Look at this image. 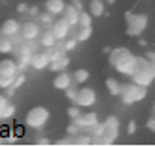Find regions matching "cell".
I'll return each mask as SVG.
<instances>
[{
  "mask_svg": "<svg viewBox=\"0 0 155 147\" xmlns=\"http://www.w3.org/2000/svg\"><path fill=\"white\" fill-rule=\"evenodd\" d=\"M121 94H123V102L125 104H134V102H140V100L146 98V94H148V87L138 85V83L133 81L130 85H123Z\"/></svg>",
  "mask_w": 155,
  "mask_h": 147,
  "instance_id": "obj_3",
  "label": "cell"
},
{
  "mask_svg": "<svg viewBox=\"0 0 155 147\" xmlns=\"http://www.w3.org/2000/svg\"><path fill=\"white\" fill-rule=\"evenodd\" d=\"M68 117H70V119H78V117H80V115H81V111H80V106H72V107H68Z\"/></svg>",
  "mask_w": 155,
  "mask_h": 147,
  "instance_id": "obj_27",
  "label": "cell"
},
{
  "mask_svg": "<svg viewBox=\"0 0 155 147\" xmlns=\"http://www.w3.org/2000/svg\"><path fill=\"white\" fill-rule=\"evenodd\" d=\"M17 68H19V64H15V60H12V59L0 60V72H4V74L15 75V74H17Z\"/></svg>",
  "mask_w": 155,
  "mask_h": 147,
  "instance_id": "obj_18",
  "label": "cell"
},
{
  "mask_svg": "<svg viewBox=\"0 0 155 147\" xmlns=\"http://www.w3.org/2000/svg\"><path fill=\"white\" fill-rule=\"evenodd\" d=\"M28 13H30V15H38V8H30Z\"/></svg>",
  "mask_w": 155,
  "mask_h": 147,
  "instance_id": "obj_40",
  "label": "cell"
},
{
  "mask_svg": "<svg viewBox=\"0 0 155 147\" xmlns=\"http://www.w3.org/2000/svg\"><path fill=\"white\" fill-rule=\"evenodd\" d=\"M146 57H148V60L151 62L153 70H155V51H148V53H146Z\"/></svg>",
  "mask_w": 155,
  "mask_h": 147,
  "instance_id": "obj_30",
  "label": "cell"
},
{
  "mask_svg": "<svg viewBox=\"0 0 155 147\" xmlns=\"http://www.w3.org/2000/svg\"><path fill=\"white\" fill-rule=\"evenodd\" d=\"M51 59L48 53H32V59H30V66L36 68V70H44L45 66H49Z\"/></svg>",
  "mask_w": 155,
  "mask_h": 147,
  "instance_id": "obj_9",
  "label": "cell"
},
{
  "mask_svg": "<svg viewBox=\"0 0 155 147\" xmlns=\"http://www.w3.org/2000/svg\"><path fill=\"white\" fill-rule=\"evenodd\" d=\"M53 87L59 91H66L70 87V75L64 72H59V75H55V79H53Z\"/></svg>",
  "mask_w": 155,
  "mask_h": 147,
  "instance_id": "obj_16",
  "label": "cell"
},
{
  "mask_svg": "<svg viewBox=\"0 0 155 147\" xmlns=\"http://www.w3.org/2000/svg\"><path fill=\"white\" fill-rule=\"evenodd\" d=\"M70 27H72V25H70V23H68V21L63 17V19H59L55 25L51 27V30L55 32L57 40H64V38L68 36V32H70Z\"/></svg>",
  "mask_w": 155,
  "mask_h": 147,
  "instance_id": "obj_8",
  "label": "cell"
},
{
  "mask_svg": "<svg viewBox=\"0 0 155 147\" xmlns=\"http://www.w3.org/2000/svg\"><path fill=\"white\" fill-rule=\"evenodd\" d=\"M74 123H78V126H83V128H93L98 123V119H97V113H81L78 119H74Z\"/></svg>",
  "mask_w": 155,
  "mask_h": 147,
  "instance_id": "obj_10",
  "label": "cell"
},
{
  "mask_svg": "<svg viewBox=\"0 0 155 147\" xmlns=\"http://www.w3.org/2000/svg\"><path fill=\"white\" fill-rule=\"evenodd\" d=\"M0 119H4V117H2V111H0Z\"/></svg>",
  "mask_w": 155,
  "mask_h": 147,
  "instance_id": "obj_41",
  "label": "cell"
},
{
  "mask_svg": "<svg viewBox=\"0 0 155 147\" xmlns=\"http://www.w3.org/2000/svg\"><path fill=\"white\" fill-rule=\"evenodd\" d=\"M106 128H104V138H102V143H112L115 140V136H117V128H119V123L115 117H108L106 119Z\"/></svg>",
  "mask_w": 155,
  "mask_h": 147,
  "instance_id": "obj_6",
  "label": "cell"
},
{
  "mask_svg": "<svg viewBox=\"0 0 155 147\" xmlns=\"http://www.w3.org/2000/svg\"><path fill=\"white\" fill-rule=\"evenodd\" d=\"M91 19H93L91 13L80 11V27H89V25H91Z\"/></svg>",
  "mask_w": 155,
  "mask_h": 147,
  "instance_id": "obj_26",
  "label": "cell"
},
{
  "mask_svg": "<svg viewBox=\"0 0 155 147\" xmlns=\"http://www.w3.org/2000/svg\"><path fill=\"white\" fill-rule=\"evenodd\" d=\"M91 34H93L91 25L89 27H80V28H78V42H87L91 38Z\"/></svg>",
  "mask_w": 155,
  "mask_h": 147,
  "instance_id": "obj_24",
  "label": "cell"
},
{
  "mask_svg": "<svg viewBox=\"0 0 155 147\" xmlns=\"http://www.w3.org/2000/svg\"><path fill=\"white\" fill-rule=\"evenodd\" d=\"M25 121H27V125L32 126V128H42V126H45V123L49 121V111H48V107H44V106L32 107V110L27 113Z\"/></svg>",
  "mask_w": 155,
  "mask_h": 147,
  "instance_id": "obj_5",
  "label": "cell"
},
{
  "mask_svg": "<svg viewBox=\"0 0 155 147\" xmlns=\"http://www.w3.org/2000/svg\"><path fill=\"white\" fill-rule=\"evenodd\" d=\"M121 87L123 85H119V81H115V79H106V89H108V92L110 94H114V96H117V94H121Z\"/></svg>",
  "mask_w": 155,
  "mask_h": 147,
  "instance_id": "obj_21",
  "label": "cell"
},
{
  "mask_svg": "<svg viewBox=\"0 0 155 147\" xmlns=\"http://www.w3.org/2000/svg\"><path fill=\"white\" fill-rule=\"evenodd\" d=\"M138 57L133 55L127 47H117L110 53V64L123 75H133Z\"/></svg>",
  "mask_w": 155,
  "mask_h": 147,
  "instance_id": "obj_1",
  "label": "cell"
},
{
  "mask_svg": "<svg viewBox=\"0 0 155 147\" xmlns=\"http://www.w3.org/2000/svg\"><path fill=\"white\" fill-rule=\"evenodd\" d=\"M17 11H21V13L27 11V6H25V4H19V6H17Z\"/></svg>",
  "mask_w": 155,
  "mask_h": 147,
  "instance_id": "obj_38",
  "label": "cell"
},
{
  "mask_svg": "<svg viewBox=\"0 0 155 147\" xmlns=\"http://www.w3.org/2000/svg\"><path fill=\"white\" fill-rule=\"evenodd\" d=\"M74 2H76V0H74Z\"/></svg>",
  "mask_w": 155,
  "mask_h": 147,
  "instance_id": "obj_42",
  "label": "cell"
},
{
  "mask_svg": "<svg viewBox=\"0 0 155 147\" xmlns=\"http://www.w3.org/2000/svg\"><path fill=\"white\" fill-rule=\"evenodd\" d=\"M95 102H97V94H95V91H93V89H89V87L81 89L80 92H78V96H76V104L80 106V107L93 106Z\"/></svg>",
  "mask_w": 155,
  "mask_h": 147,
  "instance_id": "obj_7",
  "label": "cell"
},
{
  "mask_svg": "<svg viewBox=\"0 0 155 147\" xmlns=\"http://www.w3.org/2000/svg\"><path fill=\"white\" fill-rule=\"evenodd\" d=\"M76 40H78V38H76ZM76 40H68V42L64 43V49H68V51L74 49V47H76Z\"/></svg>",
  "mask_w": 155,
  "mask_h": 147,
  "instance_id": "obj_32",
  "label": "cell"
},
{
  "mask_svg": "<svg viewBox=\"0 0 155 147\" xmlns=\"http://www.w3.org/2000/svg\"><path fill=\"white\" fill-rule=\"evenodd\" d=\"M40 19L45 23V25H51V15H48V13H44V15H40Z\"/></svg>",
  "mask_w": 155,
  "mask_h": 147,
  "instance_id": "obj_33",
  "label": "cell"
},
{
  "mask_svg": "<svg viewBox=\"0 0 155 147\" xmlns=\"http://www.w3.org/2000/svg\"><path fill=\"white\" fill-rule=\"evenodd\" d=\"M13 81H15V75L0 72V87H2V89H10L12 85H13Z\"/></svg>",
  "mask_w": 155,
  "mask_h": 147,
  "instance_id": "obj_23",
  "label": "cell"
},
{
  "mask_svg": "<svg viewBox=\"0 0 155 147\" xmlns=\"http://www.w3.org/2000/svg\"><path fill=\"white\" fill-rule=\"evenodd\" d=\"M55 42H57L55 32H53V30H45L44 36H42V45L48 47V49H51V47H55Z\"/></svg>",
  "mask_w": 155,
  "mask_h": 147,
  "instance_id": "obj_19",
  "label": "cell"
},
{
  "mask_svg": "<svg viewBox=\"0 0 155 147\" xmlns=\"http://www.w3.org/2000/svg\"><path fill=\"white\" fill-rule=\"evenodd\" d=\"M125 21H127L129 36H140L146 30V27H148V15H144V13H127Z\"/></svg>",
  "mask_w": 155,
  "mask_h": 147,
  "instance_id": "obj_4",
  "label": "cell"
},
{
  "mask_svg": "<svg viewBox=\"0 0 155 147\" xmlns=\"http://www.w3.org/2000/svg\"><path fill=\"white\" fill-rule=\"evenodd\" d=\"M133 81L138 83V85H144V87H148V85L153 83L155 79V70H153V66L151 62L148 60V57H138L136 60V68H134V72H133Z\"/></svg>",
  "mask_w": 155,
  "mask_h": 147,
  "instance_id": "obj_2",
  "label": "cell"
},
{
  "mask_svg": "<svg viewBox=\"0 0 155 147\" xmlns=\"http://www.w3.org/2000/svg\"><path fill=\"white\" fill-rule=\"evenodd\" d=\"M38 143H40V145H49V140H45V138H42V140H38Z\"/></svg>",
  "mask_w": 155,
  "mask_h": 147,
  "instance_id": "obj_39",
  "label": "cell"
},
{
  "mask_svg": "<svg viewBox=\"0 0 155 147\" xmlns=\"http://www.w3.org/2000/svg\"><path fill=\"white\" fill-rule=\"evenodd\" d=\"M148 128L155 132V119H150V121H148Z\"/></svg>",
  "mask_w": 155,
  "mask_h": 147,
  "instance_id": "obj_37",
  "label": "cell"
},
{
  "mask_svg": "<svg viewBox=\"0 0 155 147\" xmlns=\"http://www.w3.org/2000/svg\"><path fill=\"white\" fill-rule=\"evenodd\" d=\"M63 17H64L68 23H70L72 27H78V25H80V10L76 8V4L64 8V15H63Z\"/></svg>",
  "mask_w": 155,
  "mask_h": 147,
  "instance_id": "obj_13",
  "label": "cell"
},
{
  "mask_svg": "<svg viewBox=\"0 0 155 147\" xmlns=\"http://www.w3.org/2000/svg\"><path fill=\"white\" fill-rule=\"evenodd\" d=\"M66 96H68V98H72V100H76L78 92H76V91H68V89H66Z\"/></svg>",
  "mask_w": 155,
  "mask_h": 147,
  "instance_id": "obj_35",
  "label": "cell"
},
{
  "mask_svg": "<svg viewBox=\"0 0 155 147\" xmlns=\"http://www.w3.org/2000/svg\"><path fill=\"white\" fill-rule=\"evenodd\" d=\"M64 0H48L45 2V10L51 15H59V13H64Z\"/></svg>",
  "mask_w": 155,
  "mask_h": 147,
  "instance_id": "obj_15",
  "label": "cell"
},
{
  "mask_svg": "<svg viewBox=\"0 0 155 147\" xmlns=\"http://www.w3.org/2000/svg\"><path fill=\"white\" fill-rule=\"evenodd\" d=\"M13 111H15V107L8 104V106H6V110L2 111V117H4V119H6V117H12V115H13Z\"/></svg>",
  "mask_w": 155,
  "mask_h": 147,
  "instance_id": "obj_28",
  "label": "cell"
},
{
  "mask_svg": "<svg viewBox=\"0 0 155 147\" xmlns=\"http://www.w3.org/2000/svg\"><path fill=\"white\" fill-rule=\"evenodd\" d=\"M127 130H129V134H134V130H136V123H134V121H130Z\"/></svg>",
  "mask_w": 155,
  "mask_h": 147,
  "instance_id": "obj_34",
  "label": "cell"
},
{
  "mask_svg": "<svg viewBox=\"0 0 155 147\" xmlns=\"http://www.w3.org/2000/svg\"><path fill=\"white\" fill-rule=\"evenodd\" d=\"M17 55H19V68L30 64V59H32L30 45H19V47H17Z\"/></svg>",
  "mask_w": 155,
  "mask_h": 147,
  "instance_id": "obj_14",
  "label": "cell"
},
{
  "mask_svg": "<svg viewBox=\"0 0 155 147\" xmlns=\"http://www.w3.org/2000/svg\"><path fill=\"white\" fill-rule=\"evenodd\" d=\"M68 64H70V59L64 57V55H59V57H55L49 62V68H51V70H55V72H63Z\"/></svg>",
  "mask_w": 155,
  "mask_h": 147,
  "instance_id": "obj_17",
  "label": "cell"
},
{
  "mask_svg": "<svg viewBox=\"0 0 155 147\" xmlns=\"http://www.w3.org/2000/svg\"><path fill=\"white\" fill-rule=\"evenodd\" d=\"M13 51V42L10 40V36H0V53H12Z\"/></svg>",
  "mask_w": 155,
  "mask_h": 147,
  "instance_id": "obj_22",
  "label": "cell"
},
{
  "mask_svg": "<svg viewBox=\"0 0 155 147\" xmlns=\"http://www.w3.org/2000/svg\"><path fill=\"white\" fill-rule=\"evenodd\" d=\"M0 32H2L4 36H15L17 32H21V27H19V23L15 21V19H8V21L2 23Z\"/></svg>",
  "mask_w": 155,
  "mask_h": 147,
  "instance_id": "obj_12",
  "label": "cell"
},
{
  "mask_svg": "<svg viewBox=\"0 0 155 147\" xmlns=\"http://www.w3.org/2000/svg\"><path fill=\"white\" fill-rule=\"evenodd\" d=\"M6 106H8V98L0 94V111H4V110H6Z\"/></svg>",
  "mask_w": 155,
  "mask_h": 147,
  "instance_id": "obj_31",
  "label": "cell"
},
{
  "mask_svg": "<svg viewBox=\"0 0 155 147\" xmlns=\"http://www.w3.org/2000/svg\"><path fill=\"white\" fill-rule=\"evenodd\" d=\"M23 81H25V75H19V77H15V81L12 85V89H17L19 85H23Z\"/></svg>",
  "mask_w": 155,
  "mask_h": 147,
  "instance_id": "obj_29",
  "label": "cell"
},
{
  "mask_svg": "<svg viewBox=\"0 0 155 147\" xmlns=\"http://www.w3.org/2000/svg\"><path fill=\"white\" fill-rule=\"evenodd\" d=\"M38 34H40V27L36 23H25L21 27V36L25 40H34V38H38Z\"/></svg>",
  "mask_w": 155,
  "mask_h": 147,
  "instance_id": "obj_11",
  "label": "cell"
},
{
  "mask_svg": "<svg viewBox=\"0 0 155 147\" xmlns=\"http://www.w3.org/2000/svg\"><path fill=\"white\" fill-rule=\"evenodd\" d=\"M89 11H91L93 17H100V15L104 13V4H102V0H91Z\"/></svg>",
  "mask_w": 155,
  "mask_h": 147,
  "instance_id": "obj_20",
  "label": "cell"
},
{
  "mask_svg": "<svg viewBox=\"0 0 155 147\" xmlns=\"http://www.w3.org/2000/svg\"><path fill=\"white\" fill-rule=\"evenodd\" d=\"M74 79L78 81V83H85L89 79V72L87 70H83V68H80V70H76L74 72Z\"/></svg>",
  "mask_w": 155,
  "mask_h": 147,
  "instance_id": "obj_25",
  "label": "cell"
},
{
  "mask_svg": "<svg viewBox=\"0 0 155 147\" xmlns=\"http://www.w3.org/2000/svg\"><path fill=\"white\" fill-rule=\"evenodd\" d=\"M78 132V123H76V125H70V126H68V134H76Z\"/></svg>",
  "mask_w": 155,
  "mask_h": 147,
  "instance_id": "obj_36",
  "label": "cell"
}]
</instances>
